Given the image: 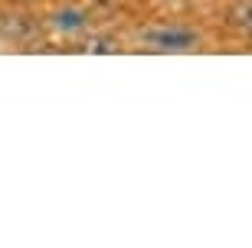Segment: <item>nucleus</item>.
<instances>
[{
    "label": "nucleus",
    "instance_id": "nucleus-1",
    "mask_svg": "<svg viewBox=\"0 0 252 248\" xmlns=\"http://www.w3.org/2000/svg\"><path fill=\"white\" fill-rule=\"evenodd\" d=\"M141 39H144L151 49H160V53H184V49H193L196 46V33H193V29H180V27L144 29Z\"/></svg>",
    "mask_w": 252,
    "mask_h": 248
},
{
    "label": "nucleus",
    "instance_id": "nucleus-3",
    "mask_svg": "<svg viewBox=\"0 0 252 248\" xmlns=\"http://www.w3.org/2000/svg\"><path fill=\"white\" fill-rule=\"evenodd\" d=\"M89 49H95V53H115V46L108 39H95V43H89Z\"/></svg>",
    "mask_w": 252,
    "mask_h": 248
},
{
    "label": "nucleus",
    "instance_id": "nucleus-2",
    "mask_svg": "<svg viewBox=\"0 0 252 248\" xmlns=\"http://www.w3.org/2000/svg\"><path fill=\"white\" fill-rule=\"evenodd\" d=\"M229 20H233L236 29H243L252 36V0H239L233 10H229Z\"/></svg>",
    "mask_w": 252,
    "mask_h": 248
}]
</instances>
